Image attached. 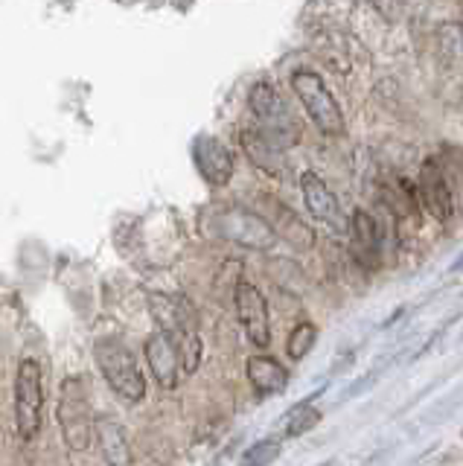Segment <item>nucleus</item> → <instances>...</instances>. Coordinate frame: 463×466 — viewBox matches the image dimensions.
Returning a JSON list of instances; mask_svg holds the SVG:
<instances>
[{"instance_id": "obj_7", "label": "nucleus", "mask_w": 463, "mask_h": 466, "mask_svg": "<svg viewBox=\"0 0 463 466\" xmlns=\"http://www.w3.org/2000/svg\"><path fill=\"white\" fill-rule=\"evenodd\" d=\"M234 306H237V318L248 335V341L257 350H266L271 344V318H268V300L254 283L239 280L234 289Z\"/></svg>"}, {"instance_id": "obj_17", "label": "nucleus", "mask_w": 463, "mask_h": 466, "mask_svg": "<svg viewBox=\"0 0 463 466\" xmlns=\"http://www.w3.org/2000/svg\"><path fill=\"white\" fill-rule=\"evenodd\" d=\"M242 149L251 157V164L257 169H263L266 175H280L283 172V149L274 146L259 128L242 131Z\"/></svg>"}, {"instance_id": "obj_18", "label": "nucleus", "mask_w": 463, "mask_h": 466, "mask_svg": "<svg viewBox=\"0 0 463 466\" xmlns=\"http://www.w3.org/2000/svg\"><path fill=\"white\" fill-rule=\"evenodd\" d=\"M317 341V327L312 320H300V324L288 332V341H286V353L292 361H303L309 356V350L315 347Z\"/></svg>"}, {"instance_id": "obj_5", "label": "nucleus", "mask_w": 463, "mask_h": 466, "mask_svg": "<svg viewBox=\"0 0 463 466\" xmlns=\"http://www.w3.org/2000/svg\"><path fill=\"white\" fill-rule=\"evenodd\" d=\"M45 411V388H41V364L35 359H21L15 373V429L21 441H33L41 429Z\"/></svg>"}, {"instance_id": "obj_10", "label": "nucleus", "mask_w": 463, "mask_h": 466, "mask_svg": "<svg viewBox=\"0 0 463 466\" xmlns=\"http://www.w3.org/2000/svg\"><path fill=\"white\" fill-rule=\"evenodd\" d=\"M193 160H196V169L201 172V178L210 187H225L234 178V155H230V149L219 137H213V135L196 137Z\"/></svg>"}, {"instance_id": "obj_2", "label": "nucleus", "mask_w": 463, "mask_h": 466, "mask_svg": "<svg viewBox=\"0 0 463 466\" xmlns=\"http://www.w3.org/2000/svg\"><path fill=\"white\" fill-rule=\"evenodd\" d=\"M94 359L99 364L106 385L126 402H140L146 397V376H143L135 353L117 339H103L94 344Z\"/></svg>"}, {"instance_id": "obj_20", "label": "nucleus", "mask_w": 463, "mask_h": 466, "mask_svg": "<svg viewBox=\"0 0 463 466\" xmlns=\"http://www.w3.org/2000/svg\"><path fill=\"white\" fill-rule=\"evenodd\" d=\"M280 458V441H263L248 449V455H245V461H248L251 466H268L271 461Z\"/></svg>"}, {"instance_id": "obj_22", "label": "nucleus", "mask_w": 463, "mask_h": 466, "mask_svg": "<svg viewBox=\"0 0 463 466\" xmlns=\"http://www.w3.org/2000/svg\"><path fill=\"white\" fill-rule=\"evenodd\" d=\"M460 268H463V254H460V257L455 259V266H452V271H460Z\"/></svg>"}, {"instance_id": "obj_3", "label": "nucleus", "mask_w": 463, "mask_h": 466, "mask_svg": "<svg viewBox=\"0 0 463 466\" xmlns=\"http://www.w3.org/2000/svg\"><path fill=\"white\" fill-rule=\"evenodd\" d=\"M248 106L254 111V116L259 120V131L274 143L280 146L286 152L288 146H295L300 137V128L297 120L288 111L286 99L280 96V91L274 87L271 82H257L248 94Z\"/></svg>"}, {"instance_id": "obj_13", "label": "nucleus", "mask_w": 463, "mask_h": 466, "mask_svg": "<svg viewBox=\"0 0 463 466\" xmlns=\"http://www.w3.org/2000/svg\"><path fill=\"white\" fill-rule=\"evenodd\" d=\"M350 239L353 254L361 268H379L382 262V228L367 210H353L350 216Z\"/></svg>"}, {"instance_id": "obj_14", "label": "nucleus", "mask_w": 463, "mask_h": 466, "mask_svg": "<svg viewBox=\"0 0 463 466\" xmlns=\"http://www.w3.org/2000/svg\"><path fill=\"white\" fill-rule=\"evenodd\" d=\"M94 441L106 466H132V441H128V429L117 417H99Z\"/></svg>"}, {"instance_id": "obj_19", "label": "nucleus", "mask_w": 463, "mask_h": 466, "mask_svg": "<svg viewBox=\"0 0 463 466\" xmlns=\"http://www.w3.org/2000/svg\"><path fill=\"white\" fill-rule=\"evenodd\" d=\"M317 422H321V411L317 408H309V402H303L297 408H292V414L286 417V437H300L312 431Z\"/></svg>"}, {"instance_id": "obj_16", "label": "nucleus", "mask_w": 463, "mask_h": 466, "mask_svg": "<svg viewBox=\"0 0 463 466\" xmlns=\"http://www.w3.org/2000/svg\"><path fill=\"white\" fill-rule=\"evenodd\" d=\"M245 373H248V382L257 388V393L271 397V393H283L288 388V370L277 359L257 353L245 361Z\"/></svg>"}, {"instance_id": "obj_9", "label": "nucleus", "mask_w": 463, "mask_h": 466, "mask_svg": "<svg viewBox=\"0 0 463 466\" xmlns=\"http://www.w3.org/2000/svg\"><path fill=\"white\" fill-rule=\"evenodd\" d=\"M417 196H419V208H423L434 222H448V218H452L455 198H452V189L446 184L440 164L434 157L423 160V167H419Z\"/></svg>"}, {"instance_id": "obj_4", "label": "nucleus", "mask_w": 463, "mask_h": 466, "mask_svg": "<svg viewBox=\"0 0 463 466\" xmlns=\"http://www.w3.org/2000/svg\"><path fill=\"white\" fill-rule=\"evenodd\" d=\"M292 91L300 99L303 111L309 114V120L317 126V131H324L327 137L344 135V111L338 106V99L332 96V91L327 87V82L317 76L315 70H295Z\"/></svg>"}, {"instance_id": "obj_8", "label": "nucleus", "mask_w": 463, "mask_h": 466, "mask_svg": "<svg viewBox=\"0 0 463 466\" xmlns=\"http://www.w3.org/2000/svg\"><path fill=\"white\" fill-rule=\"evenodd\" d=\"M300 193H303V201H307V210L317 218V222L327 225L336 233H350V218L344 216L338 196L332 193L329 184L321 178V175L312 172V169L303 172L300 175Z\"/></svg>"}, {"instance_id": "obj_6", "label": "nucleus", "mask_w": 463, "mask_h": 466, "mask_svg": "<svg viewBox=\"0 0 463 466\" xmlns=\"http://www.w3.org/2000/svg\"><path fill=\"white\" fill-rule=\"evenodd\" d=\"M216 233L227 242H237L251 251H268L277 242V233L263 216L245 208H225L216 216Z\"/></svg>"}, {"instance_id": "obj_11", "label": "nucleus", "mask_w": 463, "mask_h": 466, "mask_svg": "<svg viewBox=\"0 0 463 466\" xmlns=\"http://www.w3.org/2000/svg\"><path fill=\"white\" fill-rule=\"evenodd\" d=\"M143 353H146V364H149V373L155 376V382L164 390H176L184 368H181V356L169 335L152 332L146 339V347H143Z\"/></svg>"}, {"instance_id": "obj_12", "label": "nucleus", "mask_w": 463, "mask_h": 466, "mask_svg": "<svg viewBox=\"0 0 463 466\" xmlns=\"http://www.w3.org/2000/svg\"><path fill=\"white\" fill-rule=\"evenodd\" d=\"M149 309L157 324V332L169 335V339H178L181 332L196 329V309L184 298L155 291V295H149Z\"/></svg>"}, {"instance_id": "obj_1", "label": "nucleus", "mask_w": 463, "mask_h": 466, "mask_svg": "<svg viewBox=\"0 0 463 466\" xmlns=\"http://www.w3.org/2000/svg\"><path fill=\"white\" fill-rule=\"evenodd\" d=\"M55 420H59L62 441L70 451H88L94 443L96 417L88 397V382L85 376H67L59 388V405H55Z\"/></svg>"}, {"instance_id": "obj_15", "label": "nucleus", "mask_w": 463, "mask_h": 466, "mask_svg": "<svg viewBox=\"0 0 463 466\" xmlns=\"http://www.w3.org/2000/svg\"><path fill=\"white\" fill-rule=\"evenodd\" d=\"M266 222L271 225V230L277 233V239H286L292 248H297V251H309V248L315 245V230L303 222V218L288 210L286 204H271V216L266 218Z\"/></svg>"}, {"instance_id": "obj_21", "label": "nucleus", "mask_w": 463, "mask_h": 466, "mask_svg": "<svg viewBox=\"0 0 463 466\" xmlns=\"http://www.w3.org/2000/svg\"><path fill=\"white\" fill-rule=\"evenodd\" d=\"M370 4L376 6V12L382 15L385 21L397 24L402 18V9H405V0H370Z\"/></svg>"}]
</instances>
